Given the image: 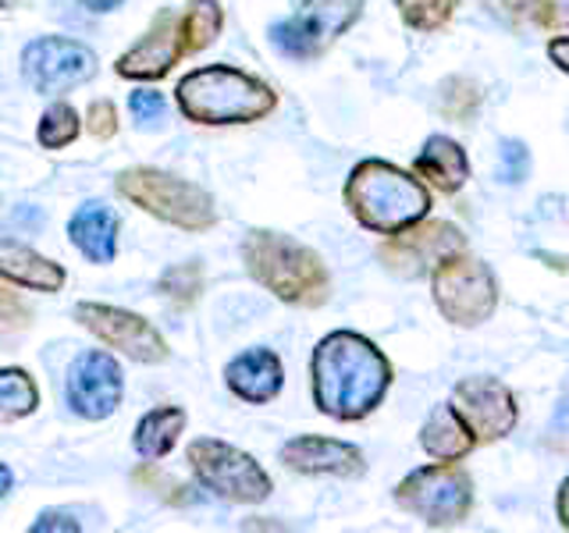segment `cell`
<instances>
[{
  "label": "cell",
  "instance_id": "6",
  "mask_svg": "<svg viewBox=\"0 0 569 533\" xmlns=\"http://www.w3.org/2000/svg\"><path fill=\"white\" fill-rule=\"evenodd\" d=\"M396 505L417 515L423 526L449 530L470 520L473 509V480L456 462H435L409 473L396 487Z\"/></svg>",
  "mask_w": 569,
  "mask_h": 533
},
{
  "label": "cell",
  "instance_id": "23",
  "mask_svg": "<svg viewBox=\"0 0 569 533\" xmlns=\"http://www.w3.org/2000/svg\"><path fill=\"white\" fill-rule=\"evenodd\" d=\"M498 22L520 32H548L559 22L556 0H480Z\"/></svg>",
  "mask_w": 569,
  "mask_h": 533
},
{
  "label": "cell",
  "instance_id": "13",
  "mask_svg": "<svg viewBox=\"0 0 569 533\" xmlns=\"http://www.w3.org/2000/svg\"><path fill=\"white\" fill-rule=\"evenodd\" d=\"M22 71L32 89L40 93H64L71 86H82L97 76V53L61 36L32 40L22 53Z\"/></svg>",
  "mask_w": 569,
  "mask_h": 533
},
{
  "label": "cell",
  "instance_id": "17",
  "mask_svg": "<svg viewBox=\"0 0 569 533\" xmlns=\"http://www.w3.org/2000/svg\"><path fill=\"white\" fill-rule=\"evenodd\" d=\"M224 384L236 399L263 405L278 399V391L284 384V370L271 349H249L224 366Z\"/></svg>",
  "mask_w": 569,
  "mask_h": 533
},
{
  "label": "cell",
  "instance_id": "32",
  "mask_svg": "<svg viewBox=\"0 0 569 533\" xmlns=\"http://www.w3.org/2000/svg\"><path fill=\"white\" fill-rule=\"evenodd\" d=\"M89 132L97 139H111L118 132V114H114V103L111 100H97L89 107Z\"/></svg>",
  "mask_w": 569,
  "mask_h": 533
},
{
  "label": "cell",
  "instance_id": "22",
  "mask_svg": "<svg viewBox=\"0 0 569 533\" xmlns=\"http://www.w3.org/2000/svg\"><path fill=\"white\" fill-rule=\"evenodd\" d=\"M186 431V409L178 405H160L153 413H147L136 426V452L147 459V462H157L164 459L174 444H178V434Z\"/></svg>",
  "mask_w": 569,
  "mask_h": 533
},
{
  "label": "cell",
  "instance_id": "8",
  "mask_svg": "<svg viewBox=\"0 0 569 533\" xmlns=\"http://www.w3.org/2000/svg\"><path fill=\"white\" fill-rule=\"evenodd\" d=\"M189 462H192L196 480H200L207 491L224 497V502L260 505L271 497V476L263 473V466L253 455L239 452L236 444L200 438L189 444Z\"/></svg>",
  "mask_w": 569,
  "mask_h": 533
},
{
  "label": "cell",
  "instance_id": "10",
  "mask_svg": "<svg viewBox=\"0 0 569 533\" xmlns=\"http://www.w3.org/2000/svg\"><path fill=\"white\" fill-rule=\"evenodd\" d=\"M467 249V235L449 221H417L413 228L388 235L381 245V260L399 278H427L441 260Z\"/></svg>",
  "mask_w": 569,
  "mask_h": 533
},
{
  "label": "cell",
  "instance_id": "34",
  "mask_svg": "<svg viewBox=\"0 0 569 533\" xmlns=\"http://www.w3.org/2000/svg\"><path fill=\"white\" fill-rule=\"evenodd\" d=\"M548 434L551 438H569V381L559 391V402H556V413H551Z\"/></svg>",
  "mask_w": 569,
  "mask_h": 533
},
{
  "label": "cell",
  "instance_id": "24",
  "mask_svg": "<svg viewBox=\"0 0 569 533\" xmlns=\"http://www.w3.org/2000/svg\"><path fill=\"white\" fill-rule=\"evenodd\" d=\"M178 26H182V50L186 53L207 50L213 40H218V32L224 26V11H221L218 0H192L186 18Z\"/></svg>",
  "mask_w": 569,
  "mask_h": 533
},
{
  "label": "cell",
  "instance_id": "14",
  "mask_svg": "<svg viewBox=\"0 0 569 533\" xmlns=\"http://www.w3.org/2000/svg\"><path fill=\"white\" fill-rule=\"evenodd\" d=\"M121 402V370L107 352H86L68 373V405L82 420L111 416Z\"/></svg>",
  "mask_w": 569,
  "mask_h": 533
},
{
  "label": "cell",
  "instance_id": "3",
  "mask_svg": "<svg viewBox=\"0 0 569 533\" xmlns=\"http://www.w3.org/2000/svg\"><path fill=\"white\" fill-rule=\"evenodd\" d=\"M246 271L253 274L267 292H274L289 306L317 310L331 295L328 266L310 245H302L278 231H249L242 242Z\"/></svg>",
  "mask_w": 569,
  "mask_h": 533
},
{
  "label": "cell",
  "instance_id": "27",
  "mask_svg": "<svg viewBox=\"0 0 569 533\" xmlns=\"http://www.w3.org/2000/svg\"><path fill=\"white\" fill-rule=\"evenodd\" d=\"M480 103H485V93H480V86L473 79H445L441 82V114L452 118V121H470L477 118Z\"/></svg>",
  "mask_w": 569,
  "mask_h": 533
},
{
  "label": "cell",
  "instance_id": "40",
  "mask_svg": "<svg viewBox=\"0 0 569 533\" xmlns=\"http://www.w3.org/2000/svg\"><path fill=\"white\" fill-rule=\"evenodd\" d=\"M18 4V0H0V11H4V8H14Z\"/></svg>",
  "mask_w": 569,
  "mask_h": 533
},
{
  "label": "cell",
  "instance_id": "30",
  "mask_svg": "<svg viewBox=\"0 0 569 533\" xmlns=\"http://www.w3.org/2000/svg\"><path fill=\"white\" fill-rule=\"evenodd\" d=\"M530 174V153L520 139H502V147H498V178H502L506 185H520L527 182Z\"/></svg>",
  "mask_w": 569,
  "mask_h": 533
},
{
  "label": "cell",
  "instance_id": "2",
  "mask_svg": "<svg viewBox=\"0 0 569 533\" xmlns=\"http://www.w3.org/2000/svg\"><path fill=\"white\" fill-rule=\"evenodd\" d=\"M346 207L373 235H399L431 213V192L420 178L388 160H360L349 171Z\"/></svg>",
  "mask_w": 569,
  "mask_h": 533
},
{
  "label": "cell",
  "instance_id": "29",
  "mask_svg": "<svg viewBox=\"0 0 569 533\" xmlns=\"http://www.w3.org/2000/svg\"><path fill=\"white\" fill-rule=\"evenodd\" d=\"M160 292H164L171 302L178 306H189V302L200 299L203 292V278H200V266L196 263H174L160 274Z\"/></svg>",
  "mask_w": 569,
  "mask_h": 533
},
{
  "label": "cell",
  "instance_id": "16",
  "mask_svg": "<svg viewBox=\"0 0 569 533\" xmlns=\"http://www.w3.org/2000/svg\"><path fill=\"white\" fill-rule=\"evenodd\" d=\"M182 53L186 50H182V26H178V14L164 11V14H157L150 32L118 58V76L121 79H160V76H168Z\"/></svg>",
  "mask_w": 569,
  "mask_h": 533
},
{
  "label": "cell",
  "instance_id": "18",
  "mask_svg": "<svg viewBox=\"0 0 569 533\" xmlns=\"http://www.w3.org/2000/svg\"><path fill=\"white\" fill-rule=\"evenodd\" d=\"M413 171L427 178V185H435L445 195H456L470 182V157L449 135H431L423 142V150L413 160Z\"/></svg>",
  "mask_w": 569,
  "mask_h": 533
},
{
  "label": "cell",
  "instance_id": "20",
  "mask_svg": "<svg viewBox=\"0 0 569 533\" xmlns=\"http://www.w3.org/2000/svg\"><path fill=\"white\" fill-rule=\"evenodd\" d=\"M0 278L32 292H58L64 284V271L58 263L14 239H0Z\"/></svg>",
  "mask_w": 569,
  "mask_h": 533
},
{
  "label": "cell",
  "instance_id": "15",
  "mask_svg": "<svg viewBox=\"0 0 569 533\" xmlns=\"http://www.w3.org/2000/svg\"><path fill=\"white\" fill-rule=\"evenodd\" d=\"M281 462L296 473L307 476H363L367 459L363 452L349 441H335V438H317V434H302L284 441Z\"/></svg>",
  "mask_w": 569,
  "mask_h": 533
},
{
  "label": "cell",
  "instance_id": "33",
  "mask_svg": "<svg viewBox=\"0 0 569 533\" xmlns=\"http://www.w3.org/2000/svg\"><path fill=\"white\" fill-rule=\"evenodd\" d=\"M26 320H29V310L22 306V299L0 284V328H22Z\"/></svg>",
  "mask_w": 569,
  "mask_h": 533
},
{
  "label": "cell",
  "instance_id": "25",
  "mask_svg": "<svg viewBox=\"0 0 569 533\" xmlns=\"http://www.w3.org/2000/svg\"><path fill=\"white\" fill-rule=\"evenodd\" d=\"M40 391L26 370H0V423H14L36 413Z\"/></svg>",
  "mask_w": 569,
  "mask_h": 533
},
{
  "label": "cell",
  "instance_id": "35",
  "mask_svg": "<svg viewBox=\"0 0 569 533\" xmlns=\"http://www.w3.org/2000/svg\"><path fill=\"white\" fill-rule=\"evenodd\" d=\"M548 61L569 76V36H551V40H548Z\"/></svg>",
  "mask_w": 569,
  "mask_h": 533
},
{
  "label": "cell",
  "instance_id": "38",
  "mask_svg": "<svg viewBox=\"0 0 569 533\" xmlns=\"http://www.w3.org/2000/svg\"><path fill=\"white\" fill-rule=\"evenodd\" d=\"M82 4L89 8V11H114L121 0H82Z\"/></svg>",
  "mask_w": 569,
  "mask_h": 533
},
{
  "label": "cell",
  "instance_id": "26",
  "mask_svg": "<svg viewBox=\"0 0 569 533\" xmlns=\"http://www.w3.org/2000/svg\"><path fill=\"white\" fill-rule=\"evenodd\" d=\"M402 22L417 32H441L456 18L459 0H396Z\"/></svg>",
  "mask_w": 569,
  "mask_h": 533
},
{
  "label": "cell",
  "instance_id": "28",
  "mask_svg": "<svg viewBox=\"0 0 569 533\" xmlns=\"http://www.w3.org/2000/svg\"><path fill=\"white\" fill-rule=\"evenodd\" d=\"M79 129H82V124H79L76 107L53 103V107H47V114L40 118V132H36V139H40L47 150H61V147H68V142H76Z\"/></svg>",
  "mask_w": 569,
  "mask_h": 533
},
{
  "label": "cell",
  "instance_id": "36",
  "mask_svg": "<svg viewBox=\"0 0 569 533\" xmlns=\"http://www.w3.org/2000/svg\"><path fill=\"white\" fill-rule=\"evenodd\" d=\"M36 533H43V530H79V523L76 520H64V515H58V512H50V515H43L40 523L32 526Z\"/></svg>",
  "mask_w": 569,
  "mask_h": 533
},
{
  "label": "cell",
  "instance_id": "9",
  "mask_svg": "<svg viewBox=\"0 0 569 533\" xmlns=\"http://www.w3.org/2000/svg\"><path fill=\"white\" fill-rule=\"evenodd\" d=\"M363 14V0H302V8L274 26V43L296 61L320 58Z\"/></svg>",
  "mask_w": 569,
  "mask_h": 533
},
{
  "label": "cell",
  "instance_id": "4",
  "mask_svg": "<svg viewBox=\"0 0 569 533\" xmlns=\"http://www.w3.org/2000/svg\"><path fill=\"white\" fill-rule=\"evenodd\" d=\"M174 100L178 111L196 124H249L278 107V93L271 86L228 64L189 71L178 82Z\"/></svg>",
  "mask_w": 569,
  "mask_h": 533
},
{
  "label": "cell",
  "instance_id": "1",
  "mask_svg": "<svg viewBox=\"0 0 569 533\" xmlns=\"http://www.w3.org/2000/svg\"><path fill=\"white\" fill-rule=\"evenodd\" d=\"M313 405L338 423L367 420L391 388L388 355L356 331H331L310 360Z\"/></svg>",
  "mask_w": 569,
  "mask_h": 533
},
{
  "label": "cell",
  "instance_id": "19",
  "mask_svg": "<svg viewBox=\"0 0 569 533\" xmlns=\"http://www.w3.org/2000/svg\"><path fill=\"white\" fill-rule=\"evenodd\" d=\"M420 449L435 462H462L477 449V441L470 434V426L452 409V402H441L420 426Z\"/></svg>",
  "mask_w": 569,
  "mask_h": 533
},
{
  "label": "cell",
  "instance_id": "7",
  "mask_svg": "<svg viewBox=\"0 0 569 533\" xmlns=\"http://www.w3.org/2000/svg\"><path fill=\"white\" fill-rule=\"evenodd\" d=\"M431 295L438 313L456 328H480L498 310V281L491 266L473 260L467 249L435 266Z\"/></svg>",
  "mask_w": 569,
  "mask_h": 533
},
{
  "label": "cell",
  "instance_id": "5",
  "mask_svg": "<svg viewBox=\"0 0 569 533\" xmlns=\"http://www.w3.org/2000/svg\"><path fill=\"white\" fill-rule=\"evenodd\" d=\"M118 192L124 200L142 207L150 218L174 224L182 231H210L218 224V207L210 195L186 182V178L157 171V168H132L118 174Z\"/></svg>",
  "mask_w": 569,
  "mask_h": 533
},
{
  "label": "cell",
  "instance_id": "21",
  "mask_svg": "<svg viewBox=\"0 0 569 533\" xmlns=\"http://www.w3.org/2000/svg\"><path fill=\"white\" fill-rule=\"evenodd\" d=\"M68 235L89 263H111L118 249V218L103 203H86L68 221Z\"/></svg>",
  "mask_w": 569,
  "mask_h": 533
},
{
  "label": "cell",
  "instance_id": "12",
  "mask_svg": "<svg viewBox=\"0 0 569 533\" xmlns=\"http://www.w3.org/2000/svg\"><path fill=\"white\" fill-rule=\"evenodd\" d=\"M76 320L93 331L103 345L118 349L121 355H129L136 363H164L168 360V342L160 338V331L129 310L118 306H103V302H79Z\"/></svg>",
  "mask_w": 569,
  "mask_h": 533
},
{
  "label": "cell",
  "instance_id": "11",
  "mask_svg": "<svg viewBox=\"0 0 569 533\" xmlns=\"http://www.w3.org/2000/svg\"><path fill=\"white\" fill-rule=\"evenodd\" d=\"M452 409L470 426L477 444H495L516 431L520 405L506 381L498 378H462L452 388Z\"/></svg>",
  "mask_w": 569,
  "mask_h": 533
},
{
  "label": "cell",
  "instance_id": "31",
  "mask_svg": "<svg viewBox=\"0 0 569 533\" xmlns=\"http://www.w3.org/2000/svg\"><path fill=\"white\" fill-rule=\"evenodd\" d=\"M129 111H132L136 121L150 124V121H157L160 114H164V97L153 93V89H139V93L129 97Z\"/></svg>",
  "mask_w": 569,
  "mask_h": 533
},
{
  "label": "cell",
  "instance_id": "37",
  "mask_svg": "<svg viewBox=\"0 0 569 533\" xmlns=\"http://www.w3.org/2000/svg\"><path fill=\"white\" fill-rule=\"evenodd\" d=\"M556 512H559V523L569 530V476L559 484V494H556Z\"/></svg>",
  "mask_w": 569,
  "mask_h": 533
},
{
  "label": "cell",
  "instance_id": "39",
  "mask_svg": "<svg viewBox=\"0 0 569 533\" xmlns=\"http://www.w3.org/2000/svg\"><path fill=\"white\" fill-rule=\"evenodd\" d=\"M11 491V470L4 466V462H0V497H4Z\"/></svg>",
  "mask_w": 569,
  "mask_h": 533
}]
</instances>
